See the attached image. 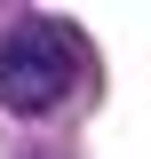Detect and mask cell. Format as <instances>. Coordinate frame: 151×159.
I'll return each mask as SVG.
<instances>
[{"label": "cell", "mask_w": 151, "mask_h": 159, "mask_svg": "<svg viewBox=\"0 0 151 159\" xmlns=\"http://www.w3.org/2000/svg\"><path fill=\"white\" fill-rule=\"evenodd\" d=\"M88 72V40L64 16H16L0 32V103L8 111H56Z\"/></svg>", "instance_id": "cell-1"}]
</instances>
